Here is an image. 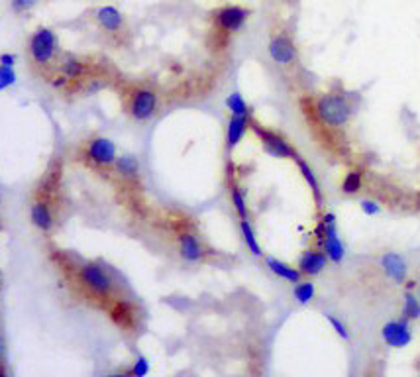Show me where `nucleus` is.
<instances>
[{
  "label": "nucleus",
  "mask_w": 420,
  "mask_h": 377,
  "mask_svg": "<svg viewBox=\"0 0 420 377\" xmlns=\"http://www.w3.org/2000/svg\"><path fill=\"white\" fill-rule=\"evenodd\" d=\"M28 59L33 71L44 75L47 81L54 77L59 65V42L51 28H38L28 42Z\"/></svg>",
  "instance_id": "nucleus-1"
},
{
  "label": "nucleus",
  "mask_w": 420,
  "mask_h": 377,
  "mask_svg": "<svg viewBox=\"0 0 420 377\" xmlns=\"http://www.w3.org/2000/svg\"><path fill=\"white\" fill-rule=\"evenodd\" d=\"M314 116L322 126L330 130H340L352 120L354 104L344 93H336V90L322 93L321 97L314 100Z\"/></svg>",
  "instance_id": "nucleus-2"
},
{
  "label": "nucleus",
  "mask_w": 420,
  "mask_h": 377,
  "mask_svg": "<svg viewBox=\"0 0 420 377\" xmlns=\"http://www.w3.org/2000/svg\"><path fill=\"white\" fill-rule=\"evenodd\" d=\"M314 234L318 238L321 250H324V254L328 255L332 264H342L344 257H346V248H344V242L338 236V226H336V214L334 212H324L322 214Z\"/></svg>",
  "instance_id": "nucleus-3"
},
{
  "label": "nucleus",
  "mask_w": 420,
  "mask_h": 377,
  "mask_svg": "<svg viewBox=\"0 0 420 377\" xmlns=\"http://www.w3.org/2000/svg\"><path fill=\"white\" fill-rule=\"evenodd\" d=\"M250 128H252L255 132V136L261 140V145H264L266 154H269L271 157H277V159H293V161H295V159L300 156L299 152L289 144L281 134L273 132V130H267L261 124L254 122V120H252V126H250Z\"/></svg>",
  "instance_id": "nucleus-4"
},
{
  "label": "nucleus",
  "mask_w": 420,
  "mask_h": 377,
  "mask_svg": "<svg viewBox=\"0 0 420 377\" xmlns=\"http://www.w3.org/2000/svg\"><path fill=\"white\" fill-rule=\"evenodd\" d=\"M79 281L89 289L90 293L99 295L102 299H108L112 295V289H114L111 275L99 264H92V262L85 264L79 269Z\"/></svg>",
  "instance_id": "nucleus-5"
},
{
  "label": "nucleus",
  "mask_w": 420,
  "mask_h": 377,
  "mask_svg": "<svg viewBox=\"0 0 420 377\" xmlns=\"http://www.w3.org/2000/svg\"><path fill=\"white\" fill-rule=\"evenodd\" d=\"M157 111V95L152 89L136 87L128 97V112L134 120L145 122L150 120Z\"/></svg>",
  "instance_id": "nucleus-6"
},
{
  "label": "nucleus",
  "mask_w": 420,
  "mask_h": 377,
  "mask_svg": "<svg viewBox=\"0 0 420 377\" xmlns=\"http://www.w3.org/2000/svg\"><path fill=\"white\" fill-rule=\"evenodd\" d=\"M269 57L275 61L277 65H293L297 61V45L291 40V35L285 32H277L271 35L269 45H267Z\"/></svg>",
  "instance_id": "nucleus-7"
},
{
  "label": "nucleus",
  "mask_w": 420,
  "mask_h": 377,
  "mask_svg": "<svg viewBox=\"0 0 420 377\" xmlns=\"http://www.w3.org/2000/svg\"><path fill=\"white\" fill-rule=\"evenodd\" d=\"M248 16H250V10H245L242 6H222L218 10L212 12L216 30L224 33L240 32Z\"/></svg>",
  "instance_id": "nucleus-8"
},
{
  "label": "nucleus",
  "mask_w": 420,
  "mask_h": 377,
  "mask_svg": "<svg viewBox=\"0 0 420 377\" xmlns=\"http://www.w3.org/2000/svg\"><path fill=\"white\" fill-rule=\"evenodd\" d=\"M87 157H89L90 163L99 167H108L112 163H116V144L108 140V138H92L87 144Z\"/></svg>",
  "instance_id": "nucleus-9"
},
{
  "label": "nucleus",
  "mask_w": 420,
  "mask_h": 377,
  "mask_svg": "<svg viewBox=\"0 0 420 377\" xmlns=\"http://www.w3.org/2000/svg\"><path fill=\"white\" fill-rule=\"evenodd\" d=\"M95 16H97V22H99L100 28L108 33V35L120 38V35H124V33L128 32L126 20H124L122 12L118 10V8H114V6H100V8H97V12H95Z\"/></svg>",
  "instance_id": "nucleus-10"
},
{
  "label": "nucleus",
  "mask_w": 420,
  "mask_h": 377,
  "mask_svg": "<svg viewBox=\"0 0 420 377\" xmlns=\"http://www.w3.org/2000/svg\"><path fill=\"white\" fill-rule=\"evenodd\" d=\"M379 266L383 269V273H385V278L389 281H393V283H405L407 281V275H409V264H407V259L403 257L397 252H385V254L381 255V259H379Z\"/></svg>",
  "instance_id": "nucleus-11"
},
{
  "label": "nucleus",
  "mask_w": 420,
  "mask_h": 377,
  "mask_svg": "<svg viewBox=\"0 0 420 377\" xmlns=\"http://www.w3.org/2000/svg\"><path fill=\"white\" fill-rule=\"evenodd\" d=\"M381 336L385 340V344L391 348H405L410 344L412 340V332H410L409 321H389L383 328H381Z\"/></svg>",
  "instance_id": "nucleus-12"
},
{
  "label": "nucleus",
  "mask_w": 420,
  "mask_h": 377,
  "mask_svg": "<svg viewBox=\"0 0 420 377\" xmlns=\"http://www.w3.org/2000/svg\"><path fill=\"white\" fill-rule=\"evenodd\" d=\"M30 220L35 228H40L42 232H49L54 228V212L51 204L45 197H40L32 202L30 207Z\"/></svg>",
  "instance_id": "nucleus-13"
},
{
  "label": "nucleus",
  "mask_w": 420,
  "mask_h": 377,
  "mask_svg": "<svg viewBox=\"0 0 420 377\" xmlns=\"http://www.w3.org/2000/svg\"><path fill=\"white\" fill-rule=\"evenodd\" d=\"M328 255L324 254V250H305L299 259V269L302 275L314 278L322 273V269L328 266Z\"/></svg>",
  "instance_id": "nucleus-14"
},
{
  "label": "nucleus",
  "mask_w": 420,
  "mask_h": 377,
  "mask_svg": "<svg viewBox=\"0 0 420 377\" xmlns=\"http://www.w3.org/2000/svg\"><path fill=\"white\" fill-rule=\"evenodd\" d=\"M179 254L187 262H200L204 257V248L193 232L179 234Z\"/></svg>",
  "instance_id": "nucleus-15"
},
{
  "label": "nucleus",
  "mask_w": 420,
  "mask_h": 377,
  "mask_svg": "<svg viewBox=\"0 0 420 377\" xmlns=\"http://www.w3.org/2000/svg\"><path fill=\"white\" fill-rule=\"evenodd\" d=\"M250 126H252L250 116H232L228 120V128H226V150L228 152H232L234 147L242 142L243 134L248 132Z\"/></svg>",
  "instance_id": "nucleus-16"
},
{
  "label": "nucleus",
  "mask_w": 420,
  "mask_h": 377,
  "mask_svg": "<svg viewBox=\"0 0 420 377\" xmlns=\"http://www.w3.org/2000/svg\"><path fill=\"white\" fill-rule=\"evenodd\" d=\"M266 264L267 267L275 273L277 278L285 279L289 283H299L300 278H302V273H300L299 267H293L285 264V262H281V259H277V257H266Z\"/></svg>",
  "instance_id": "nucleus-17"
},
{
  "label": "nucleus",
  "mask_w": 420,
  "mask_h": 377,
  "mask_svg": "<svg viewBox=\"0 0 420 377\" xmlns=\"http://www.w3.org/2000/svg\"><path fill=\"white\" fill-rule=\"evenodd\" d=\"M295 163L299 166L300 175H302V179L307 181L310 193H312V197H314L316 207H322V202H324V199H322V188H321V183H318V179H316V175H314V171H312V167H310L300 156L295 159Z\"/></svg>",
  "instance_id": "nucleus-18"
},
{
  "label": "nucleus",
  "mask_w": 420,
  "mask_h": 377,
  "mask_svg": "<svg viewBox=\"0 0 420 377\" xmlns=\"http://www.w3.org/2000/svg\"><path fill=\"white\" fill-rule=\"evenodd\" d=\"M364 187V171L362 169H352L344 175L342 181V193L352 197V195H357Z\"/></svg>",
  "instance_id": "nucleus-19"
},
{
  "label": "nucleus",
  "mask_w": 420,
  "mask_h": 377,
  "mask_svg": "<svg viewBox=\"0 0 420 377\" xmlns=\"http://www.w3.org/2000/svg\"><path fill=\"white\" fill-rule=\"evenodd\" d=\"M240 230H242V238L245 246H248V250L255 255V257H259V255L264 254L261 252V248L257 244V238H255L254 228H252V224L248 218H240Z\"/></svg>",
  "instance_id": "nucleus-20"
},
{
  "label": "nucleus",
  "mask_w": 420,
  "mask_h": 377,
  "mask_svg": "<svg viewBox=\"0 0 420 377\" xmlns=\"http://www.w3.org/2000/svg\"><path fill=\"white\" fill-rule=\"evenodd\" d=\"M403 314L407 321H417L420 319V297L412 295L410 291L405 293V300H403Z\"/></svg>",
  "instance_id": "nucleus-21"
},
{
  "label": "nucleus",
  "mask_w": 420,
  "mask_h": 377,
  "mask_svg": "<svg viewBox=\"0 0 420 377\" xmlns=\"http://www.w3.org/2000/svg\"><path fill=\"white\" fill-rule=\"evenodd\" d=\"M226 106H228V111L232 112V116H252L250 106H248V102L243 100V97L240 93H232V95L226 99Z\"/></svg>",
  "instance_id": "nucleus-22"
},
{
  "label": "nucleus",
  "mask_w": 420,
  "mask_h": 377,
  "mask_svg": "<svg viewBox=\"0 0 420 377\" xmlns=\"http://www.w3.org/2000/svg\"><path fill=\"white\" fill-rule=\"evenodd\" d=\"M116 169H118V173L124 175V177H136L138 171H140V163H138V159L132 156H120L116 159Z\"/></svg>",
  "instance_id": "nucleus-23"
},
{
  "label": "nucleus",
  "mask_w": 420,
  "mask_h": 377,
  "mask_svg": "<svg viewBox=\"0 0 420 377\" xmlns=\"http://www.w3.org/2000/svg\"><path fill=\"white\" fill-rule=\"evenodd\" d=\"M314 293H316V289H314V283H310V281H299V283H295V289H293V295L300 305H307L314 299Z\"/></svg>",
  "instance_id": "nucleus-24"
},
{
  "label": "nucleus",
  "mask_w": 420,
  "mask_h": 377,
  "mask_svg": "<svg viewBox=\"0 0 420 377\" xmlns=\"http://www.w3.org/2000/svg\"><path fill=\"white\" fill-rule=\"evenodd\" d=\"M230 193H232V204H234V209H236V212H238V216H240V218H248V207H245V199H243L240 187L232 183Z\"/></svg>",
  "instance_id": "nucleus-25"
},
{
  "label": "nucleus",
  "mask_w": 420,
  "mask_h": 377,
  "mask_svg": "<svg viewBox=\"0 0 420 377\" xmlns=\"http://www.w3.org/2000/svg\"><path fill=\"white\" fill-rule=\"evenodd\" d=\"M326 321L330 322V326L334 328V330H336V334H338V336H340L342 340H350V332H348V326H346V324H344V322L340 321L338 316H334V314H330V312H328V314H326Z\"/></svg>",
  "instance_id": "nucleus-26"
},
{
  "label": "nucleus",
  "mask_w": 420,
  "mask_h": 377,
  "mask_svg": "<svg viewBox=\"0 0 420 377\" xmlns=\"http://www.w3.org/2000/svg\"><path fill=\"white\" fill-rule=\"evenodd\" d=\"M16 83V73H14V67H4L0 69V89H8L10 85Z\"/></svg>",
  "instance_id": "nucleus-27"
},
{
  "label": "nucleus",
  "mask_w": 420,
  "mask_h": 377,
  "mask_svg": "<svg viewBox=\"0 0 420 377\" xmlns=\"http://www.w3.org/2000/svg\"><path fill=\"white\" fill-rule=\"evenodd\" d=\"M112 314H114L116 322L122 324V326H128V324L132 322V312L128 311V307H126V305H118V307L112 311Z\"/></svg>",
  "instance_id": "nucleus-28"
},
{
  "label": "nucleus",
  "mask_w": 420,
  "mask_h": 377,
  "mask_svg": "<svg viewBox=\"0 0 420 377\" xmlns=\"http://www.w3.org/2000/svg\"><path fill=\"white\" fill-rule=\"evenodd\" d=\"M40 0H10V8L14 14H24L30 12Z\"/></svg>",
  "instance_id": "nucleus-29"
},
{
  "label": "nucleus",
  "mask_w": 420,
  "mask_h": 377,
  "mask_svg": "<svg viewBox=\"0 0 420 377\" xmlns=\"http://www.w3.org/2000/svg\"><path fill=\"white\" fill-rule=\"evenodd\" d=\"M360 209L364 212L365 216H377V214H381V204L373 199H364L360 202Z\"/></svg>",
  "instance_id": "nucleus-30"
},
{
  "label": "nucleus",
  "mask_w": 420,
  "mask_h": 377,
  "mask_svg": "<svg viewBox=\"0 0 420 377\" xmlns=\"http://www.w3.org/2000/svg\"><path fill=\"white\" fill-rule=\"evenodd\" d=\"M147 371H150V362L145 360L144 355H140L138 360H136V364L132 367V376L134 377H145L147 376Z\"/></svg>",
  "instance_id": "nucleus-31"
},
{
  "label": "nucleus",
  "mask_w": 420,
  "mask_h": 377,
  "mask_svg": "<svg viewBox=\"0 0 420 377\" xmlns=\"http://www.w3.org/2000/svg\"><path fill=\"white\" fill-rule=\"evenodd\" d=\"M0 61H2V65L4 67H14V63H16V56H14V54H2Z\"/></svg>",
  "instance_id": "nucleus-32"
},
{
  "label": "nucleus",
  "mask_w": 420,
  "mask_h": 377,
  "mask_svg": "<svg viewBox=\"0 0 420 377\" xmlns=\"http://www.w3.org/2000/svg\"><path fill=\"white\" fill-rule=\"evenodd\" d=\"M106 377H134L132 374H112V376H106Z\"/></svg>",
  "instance_id": "nucleus-33"
},
{
  "label": "nucleus",
  "mask_w": 420,
  "mask_h": 377,
  "mask_svg": "<svg viewBox=\"0 0 420 377\" xmlns=\"http://www.w3.org/2000/svg\"><path fill=\"white\" fill-rule=\"evenodd\" d=\"M419 297H420V283H419Z\"/></svg>",
  "instance_id": "nucleus-34"
},
{
  "label": "nucleus",
  "mask_w": 420,
  "mask_h": 377,
  "mask_svg": "<svg viewBox=\"0 0 420 377\" xmlns=\"http://www.w3.org/2000/svg\"><path fill=\"white\" fill-rule=\"evenodd\" d=\"M0 377H6V374H2V376H0Z\"/></svg>",
  "instance_id": "nucleus-35"
}]
</instances>
